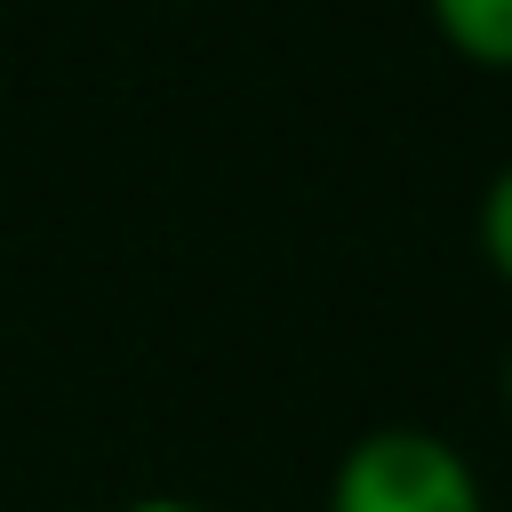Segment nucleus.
Wrapping results in <instances>:
<instances>
[{"instance_id":"1","label":"nucleus","mask_w":512,"mask_h":512,"mask_svg":"<svg viewBox=\"0 0 512 512\" xmlns=\"http://www.w3.org/2000/svg\"><path fill=\"white\" fill-rule=\"evenodd\" d=\"M328 512H488V496L448 432L368 424L328 472Z\"/></svg>"},{"instance_id":"2","label":"nucleus","mask_w":512,"mask_h":512,"mask_svg":"<svg viewBox=\"0 0 512 512\" xmlns=\"http://www.w3.org/2000/svg\"><path fill=\"white\" fill-rule=\"evenodd\" d=\"M424 24L448 56L480 72H512V0H424Z\"/></svg>"},{"instance_id":"3","label":"nucleus","mask_w":512,"mask_h":512,"mask_svg":"<svg viewBox=\"0 0 512 512\" xmlns=\"http://www.w3.org/2000/svg\"><path fill=\"white\" fill-rule=\"evenodd\" d=\"M472 240H480V264L512 288V160L488 176V192H480V216H472Z\"/></svg>"},{"instance_id":"4","label":"nucleus","mask_w":512,"mask_h":512,"mask_svg":"<svg viewBox=\"0 0 512 512\" xmlns=\"http://www.w3.org/2000/svg\"><path fill=\"white\" fill-rule=\"evenodd\" d=\"M112 512H224V504H200V496H128V504H112Z\"/></svg>"},{"instance_id":"5","label":"nucleus","mask_w":512,"mask_h":512,"mask_svg":"<svg viewBox=\"0 0 512 512\" xmlns=\"http://www.w3.org/2000/svg\"><path fill=\"white\" fill-rule=\"evenodd\" d=\"M496 392H504V416H512V352H504V376H496Z\"/></svg>"}]
</instances>
